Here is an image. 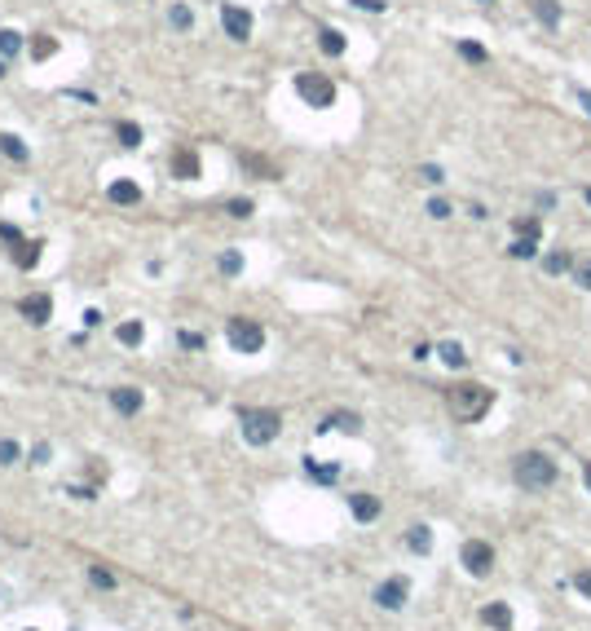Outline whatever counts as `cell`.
<instances>
[{
    "mask_svg": "<svg viewBox=\"0 0 591 631\" xmlns=\"http://www.w3.org/2000/svg\"><path fill=\"white\" fill-rule=\"evenodd\" d=\"M490 402H495V393L481 389V385H455V389H446V406H450V415H455L459 424L481 420V415L490 411Z\"/></svg>",
    "mask_w": 591,
    "mask_h": 631,
    "instance_id": "cell-1",
    "label": "cell"
},
{
    "mask_svg": "<svg viewBox=\"0 0 591 631\" xmlns=\"http://www.w3.org/2000/svg\"><path fill=\"white\" fill-rule=\"evenodd\" d=\"M512 477H516V486H525V490H547L552 481H556V463L543 451H525L512 463Z\"/></svg>",
    "mask_w": 591,
    "mask_h": 631,
    "instance_id": "cell-2",
    "label": "cell"
},
{
    "mask_svg": "<svg viewBox=\"0 0 591 631\" xmlns=\"http://www.w3.org/2000/svg\"><path fill=\"white\" fill-rule=\"evenodd\" d=\"M225 340L234 344V354H260L265 349V327H260L256 318H229L225 323Z\"/></svg>",
    "mask_w": 591,
    "mask_h": 631,
    "instance_id": "cell-3",
    "label": "cell"
},
{
    "mask_svg": "<svg viewBox=\"0 0 591 631\" xmlns=\"http://www.w3.org/2000/svg\"><path fill=\"white\" fill-rule=\"evenodd\" d=\"M283 428V415L278 411H243V437L252 446H269Z\"/></svg>",
    "mask_w": 591,
    "mask_h": 631,
    "instance_id": "cell-4",
    "label": "cell"
},
{
    "mask_svg": "<svg viewBox=\"0 0 591 631\" xmlns=\"http://www.w3.org/2000/svg\"><path fill=\"white\" fill-rule=\"evenodd\" d=\"M296 93L305 97V106H318V111L336 102V85L326 75H318V71H300L296 75Z\"/></svg>",
    "mask_w": 591,
    "mask_h": 631,
    "instance_id": "cell-5",
    "label": "cell"
},
{
    "mask_svg": "<svg viewBox=\"0 0 591 631\" xmlns=\"http://www.w3.org/2000/svg\"><path fill=\"white\" fill-rule=\"evenodd\" d=\"M459 556H464V570L468 574H490V570H495V547L481 543V539H468Z\"/></svg>",
    "mask_w": 591,
    "mask_h": 631,
    "instance_id": "cell-6",
    "label": "cell"
},
{
    "mask_svg": "<svg viewBox=\"0 0 591 631\" xmlns=\"http://www.w3.org/2000/svg\"><path fill=\"white\" fill-rule=\"evenodd\" d=\"M221 27H225V36L229 40H252V13L248 9H239V5H221Z\"/></svg>",
    "mask_w": 591,
    "mask_h": 631,
    "instance_id": "cell-7",
    "label": "cell"
},
{
    "mask_svg": "<svg viewBox=\"0 0 591 631\" xmlns=\"http://www.w3.org/2000/svg\"><path fill=\"white\" fill-rule=\"evenodd\" d=\"M18 313H23L27 323L44 327L49 318H53V301H49V292H31V296H23V301H18Z\"/></svg>",
    "mask_w": 591,
    "mask_h": 631,
    "instance_id": "cell-8",
    "label": "cell"
},
{
    "mask_svg": "<svg viewBox=\"0 0 591 631\" xmlns=\"http://www.w3.org/2000/svg\"><path fill=\"white\" fill-rule=\"evenodd\" d=\"M406 596H410V583H406V578H384V583L375 587V605H380V609H402Z\"/></svg>",
    "mask_w": 591,
    "mask_h": 631,
    "instance_id": "cell-9",
    "label": "cell"
},
{
    "mask_svg": "<svg viewBox=\"0 0 591 631\" xmlns=\"http://www.w3.org/2000/svg\"><path fill=\"white\" fill-rule=\"evenodd\" d=\"M199 173H203V163H199L194 151H186V146H182V151H172V177L177 181H194Z\"/></svg>",
    "mask_w": 591,
    "mask_h": 631,
    "instance_id": "cell-10",
    "label": "cell"
},
{
    "mask_svg": "<svg viewBox=\"0 0 591 631\" xmlns=\"http://www.w3.org/2000/svg\"><path fill=\"white\" fill-rule=\"evenodd\" d=\"M141 389H133V385H120V389H110V406L120 411V415H137L141 411Z\"/></svg>",
    "mask_w": 591,
    "mask_h": 631,
    "instance_id": "cell-11",
    "label": "cell"
},
{
    "mask_svg": "<svg viewBox=\"0 0 591 631\" xmlns=\"http://www.w3.org/2000/svg\"><path fill=\"white\" fill-rule=\"evenodd\" d=\"M110 204H124V208H133V204H141V186L137 181H128V177H120V181H110Z\"/></svg>",
    "mask_w": 591,
    "mask_h": 631,
    "instance_id": "cell-12",
    "label": "cell"
},
{
    "mask_svg": "<svg viewBox=\"0 0 591 631\" xmlns=\"http://www.w3.org/2000/svg\"><path fill=\"white\" fill-rule=\"evenodd\" d=\"M40 247H44V243L23 239L18 247H9V256H13V265H18V270H36V265H40Z\"/></svg>",
    "mask_w": 591,
    "mask_h": 631,
    "instance_id": "cell-13",
    "label": "cell"
},
{
    "mask_svg": "<svg viewBox=\"0 0 591 631\" xmlns=\"http://www.w3.org/2000/svg\"><path fill=\"white\" fill-rule=\"evenodd\" d=\"M349 508H353L357 521H375V517H380V499H375V494H362V490L349 494Z\"/></svg>",
    "mask_w": 591,
    "mask_h": 631,
    "instance_id": "cell-14",
    "label": "cell"
},
{
    "mask_svg": "<svg viewBox=\"0 0 591 631\" xmlns=\"http://www.w3.org/2000/svg\"><path fill=\"white\" fill-rule=\"evenodd\" d=\"M481 623L499 627V631H512V609H507L503 601H495V605H485V609H481Z\"/></svg>",
    "mask_w": 591,
    "mask_h": 631,
    "instance_id": "cell-15",
    "label": "cell"
},
{
    "mask_svg": "<svg viewBox=\"0 0 591 631\" xmlns=\"http://www.w3.org/2000/svg\"><path fill=\"white\" fill-rule=\"evenodd\" d=\"M406 543H410V552H419V556H428V552H433V530H428V525H410V535H406Z\"/></svg>",
    "mask_w": 591,
    "mask_h": 631,
    "instance_id": "cell-16",
    "label": "cell"
},
{
    "mask_svg": "<svg viewBox=\"0 0 591 631\" xmlns=\"http://www.w3.org/2000/svg\"><path fill=\"white\" fill-rule=\"evenodd\" d=\"M530 9H534V18L543 23V27L561 23V5H556V0H530Z\"/></svg>",
    "mask_w": 591,
    "mask_h": 631,
    "instance_id": "cell-17",
    "label": "cell"
},
{
    "mask_svg": "<svg viewBox=\"0 0 591 631\" xmlns=\"http://www.w3.org/2000/svg\"><path fill=\"white\" fill-rule=\"evenodd\" d=\"M322 428H344V433H357V428H362V420H357L353 411H331L322 420Z\"/></svg>",
    "mask_w": 591,
    "mask_h": 631,
    "instance_id": "cell-18",
    "label": "cell"
},
{
    "mask_svg": "<svg viewBox=\"0 0 591 631\" xmlns=\"http://www.w3.org/2000/svg\"><path fill=\"white\" fill-rule=\"evenodd\" d=\"M0 155H9L13 163H27V146H23V137H13V132H0Z\"/></svg>",
    "mask_w": 591,
    "mask_h": 631,
    "instance_id": "cell-19",
    "label": "cell"
},
{
    "mask_svg": "<svg viewBox=\"0 0 591 631\" xmlns=\"http://www.w3.org/2000/svg\"><path fill=\"white\" fill-rule=\"evenodd\" d=\"M115 137H120V146H128V151H137V146H141V124H133V120H120V124H115Z\"/></svg>",
    "mask_w": 591,
    "mask_h": 631,
    "instance_id": "cell-20",
    "label": "cell"
},
{
    "mask_svg": "<svg viewBox=\"0 0 591 631\" xmlns=\"http://www.w3.org/2000/svg\"><path fill=\"white\" fill-rule=\"evenodd\" d=\"M318 44H322V54H331V58L344 54V36H340L336 27H322V31H318Z\"/></svg>",
    "mask_w": 591,
    "mask_h": 631,
    "instance_id": "cell-21",
    "label": "cell"
},
{
    "mask_svg": "<svg viewBox=\"0 0 591 631\" xmlns=\"http://www.w3.org/2000/svg\"><path fill=\"white\" fill-rule=\"evenodd\" d=\"M239 159H243V168H248V173H256V177H269V181H278V168H274L269 159H260V155H239Z\"/></svg>",
    "mask_w": 591,
    "mask_h": 631,
    "instance_id": "cell-22",
    "label": "cell"
},
{
    "mask_svg": "<svg viewBox=\"0 0 591 631\" xmlns=\"http://www.w3.org/2000/svg\"><path fill=\"white\" fill-rule=\"evenodd\" d=\"M23 54V31H0V58H18Z\"/></svg>",
    "mask_w": 591,
    "mask_h": 631,
    "instance_id": "cell-23",
    "label": "cell"
},
{
    "mask_svg": "<svg viewBox=\"0 0 591 631\" xmlns=\"http://www.w3.org/2000/svg\"><path fill=\"white\" fill-rule=\"evenodd\" d=\"M53 54H58V40L53 36H36V40H31V58H36V62H49Z\"/></svg>",
    "mask_w": 591,
    "mask_h": 631,
    "instance_id": "cell-24",
    "label": "cell"
},
{
    "mask_svg": "<svg viewBox=\"0 0 591 631\" xmlns=\"http://www.w3.org/2000/svg\"><path fill=\"white\" fill-rule=\"evenodd\" d=\"M168 23H172L177 31L194 27V9H190V5H172V9H168Z\"/></svg>",
    "mask_w": 591,
    "mask_h": 631,
    "instance_id": "cell-25",
    "label": "cell"
},
{
    "mask_svg": "<svg viewBox=\"0 0 591 631\" xmlns=\"http://www.w3.org/2000/svg\"><path fill=\"white\" fill-rule=\"evenodd\" d=\"M120 340H124L128 349H137V344L146 340V327H141V323H124V327H120Z\"/></svg>",
    "mask_w": 591,
    "mask_h": 631,
    "instance_id": "cell-26",
    "label": "cell"
},
{
    "mask_svg": "<svg viewBox=\"0 0 591 631\" xmlns=\"http://www.w3.org/2000/svg\"><path fill=\"white\" fill-rule=\"evenodd\" d=\"M441 362H446V367H468V354L459 344H441Z\"/></svg>",
    "mask_w": 591,
    "mask_h": 631,
    "instance_id": "cell-27",
    "label": "cell"
},
{
    "mask_svg": "<svg viewBox=\"0 0 591 631\" xmlns=\"http://www.w3.org/2000/svg\"><path fill=\"white\" fill-rule=\"evenodd\" d=\"M538 252V239H530V235H516V243H512V256H521V261H530Z\"/></svg>",
    "mask_w": 591,
    "mask_h": 631,
    "instance_id": "cell-28",
    "label": "cell"
},
{
    "mask_svg": "<svg viewBox=\"0 0 591 631\" xmlns=\"http://www.w3.org/2000/svg\"><path fill=\"white\" fill-rule=\"evenodd\" d=\"M23 459V446L13 437H0V463H18Z\"/></svg>",
    "mask_w": 591,
    "mask_h": 631,
    "instance_id": "cell-29",
    "label": "cell"
},
{
    "mask_svg": "<svg viewBox=\"0 0 591 631\" xmlns=\"http://www.w3.org/2000/svg\"><path fill=\"white\" fill-rule=\"evenodd\" d=\"M305 468L314 473L318 481H336V477H340V468H336V463H331V468H326V463H318V459H305Z\"/></svg>",
    "mask_w": 591,
    "mask_h": 631,
    "instance_id": "cell-30",
    "label": "cell"
},
{
    "mask_svg": "<svg viewBox=\"0 0 591 631\" xmlns=\"http://www.w3.org/2000/svg\"><path fill=\"white\" fill-rule=\"evenodd\" d=\"M543 270H547V274H565V270H569V252H552V256H543Z\"/></svg>",
    "mask_w": 591,
    "mask_h": 631,
    "instance_id": "cell-31",
    "label": "cell"
},
{
    "mask_svg": "<svg viewBox=\"0 0 591 631\" xmlns=\"http://www.w3.org/2000/svg\"><path fill=\"white\" fill-rule=\"evenodd\" d=\"M459 54H464L468 62H477V66H481V62L490 58V54H485V49H481V44H472V40H459Z\"/></svg>",
    "mask_w": 591,
    "mask_h": 631,
    "instance_id": "cell-32",
    "label": "cell"
},
{
    "mask_svg": "<svg viewBox=\"0 0 591 631\" xmlns=\"http://www.w3.org/2000/svg\"><path fill=\"white\" fill-rule=\"evenodd\" d=\"M89 583H93V587H115V574H110L106 566H93V570H89Z\"/></svg>",
    "mask_w": 591,
    "mask_h": 631,
    "instance_id": "cell-33",
    "label": "cell"
},
{
    "mask_svg": "<svg viewBox=\"0 0 591 631\" xmlns=\"http://www.w3.org/2000/svg\"><path fill=\"white\" fill-rule=\"evenodd\" d=\"M225 212H229V217H252V199H229V204H225Z\"/></svg>",
    "mask_w": 591,
    "mask_h": 631,
    "instance_id": "cell-34",
    "label": "cell"
},
{
    "mask_svg": "<svg viewBox=\"0 0 591 631\" xmlns=\"http://www.w3.org/2000/svg\"><path fill=\"white\" fill-rule=\"evenodd\" d=\"M177 344H182V349H194V354H199V349H203V336H199V331H177Z\"/></svg>",
    "mask_w": 591,
    "mask_h": 631,
    "instance_id": "cell-35",
    "label": "cell"
},
{
    "mask_svg": "<svg viewBox=\"0 0 591 631\" xmlns=\"http://www.w3.org/2000/svg\"><path fill=\"white\" fill-rule=\"evenodd\" d=\"M0 239H5L9 247H18V243H23V230L13 225V221H0Z\"/></svg>",
    "mask_w": 591,
    "mask_h": 631,
    "instance_id": "cell-36",
    "label": "cell"
},
{
    "mask_svg": "<svg viewBox=\"0 0 591 631\" xmlns=\"http://www.w3.org/2000/svg\"><path fill=\"white\" fill-rule=\"evenodd\" d=\"M239 270H243V256H239V252H225V256H221V274H229V278H234Z\"/></svg>",
    "mask_w": 591,
    "mask_h": 631,
    "instance_id": "cell-37",
    "label": "cell"
},
{
    "mask_svg": "<svg viewBox=\"0 0 591 631\" xmlns=\"http://www.w3.org/2000/svg\"><path fill=\"white\" fill-rule=\"evenodd\" d=\"M419 181H428V186H441V168H437V163H424V168H419Z\"/></svg>",
    "mask_w": 591,
    "mask_h": 631,
    "instance_id": "cell-38",
    "label": "cell"
},
{
    "mask_svg": "<svg viewBox=\"0 0 591 631\" xmlns=\"http://www.w3.org/2000/svg\"><path fill=\"white\" fill-rule=\"evenodd\" d=\"M428 217H450V204H446V199H433V204H428Z\"/></svg>",
    "mask_w": 591,
    "mask_h": 631,
    "instance_id": "cell-39",
    "label": "cell"
},
{
    "mask_svg": "<svg viewBox=\"0 0 591 631\" xmlns=\"http://www.w3.org/2000/svg\"><path fill=\"white\" fill-rule=\"evenodd\" d=\"M516 235H530V239H538V221H534V217H525V221H516Z\"/></svg>",
    "mask_w": 591,
    "mask_h": 631,
    "instance_id": "cell-40",
    "label": "cell"
},
{
    "mask_svg": "<svg viewBox=\"0 0 591 631\" xmlns=\"http://www.w3.org/2000/svg\"><path fill=\"white\" fill-rule=\"evenodd\" d=\"M573 587H578L583 596H591V570H583V574H573Z\"/></svg>",
    "mask_w": 591,
    "mask_h": 631,
    "instance_id": "cell-41",
    "label": "cell"
},
{
    "mask_svg": "<svg viewBox=\"0 0 591 631\" xmlns=\"http://www.w3.org/2000/svg\"><path fill=\"white\" fill-rule=\"evenodd\" d=\"M573 278H578V287H591V261H583V265H578V274H573Z\"/></svg>",
    "mask_w": 591,
    "mask_h": 631,
    "instance_id": "cell-42",
    "label": "cell"
},
{
    "mask_svg": "<svg viewBox=\"0 0 591 631\" xmlns=\"http://www.w3.org/2000/svg\"><path fill=\"white\" fill-rule=\"evenodd\" d=\"M353 5H357V9H371V13H380V9H384V0H353Z\"/></svg>",
    "mask_w": 591,
    "mask_h": 631,
    "instance_id": "cell-43",
    "label": "cell"
},
{
    "mask_svg": "<svg viewBox=\"0 0 591 631\" xmlns=\"http://www.w3.org/2000/svg\"><path fill=\"white\" fill-rule=\"evenodd\" d=\"M31 463H49V446H36V451H31Z\"/></svg>",
    "mask_w": 591,
    "mask_h": 631,
    "instance_id": "cell-44",
    "label": "cell"
},
{
    "mask_svg": "<svg viewBox=\"0 0 591 631\" xmlns=\"http://www.w3.org/2000/svg\"><path fill=\"white\" fill-rule=\"evenodd\" d=\"M578 106H583V111L591 115V93H587V89H578Z\"/></svg>",
    "mask_w": 591,
    "mask_h": 631,
    "instance_id": "cell-45",
    "label": "cell"
},
{
    "mask_svg": "<svg viewBox=\"0 0 591 631\" xmlns=\"http://www.w3.org/2000/svg\"><path fill=\"white\" fill-rule=\"evenodd\" d=\"M583 481H587V490H591V459L583 463Z\"/></svg>",
    "mask_w": 591,
    "mask_h": 631,
    "instance_id": "cell-46",
    "label": "cell"
},
{
    "mask_svg": "<svg viewBox=\"0 0 591 631\" xmlns=\"http://www.w3.org/2000/svg\"><path fill=\"white\" fill-rule=\"evenodd\" d=\"M0 75H5V62H0Z\"/></svg>",
    "mask_w": 591,
    "mask_h": 631,
    "instance_id": "cell-47",
    "label": "cell"
},
{
    "mask_svg": "<svg viewBox=\"0 0 591 631\" xmlns=\"http://www.w3.org/2000/svg\"><path fill=\"white\" fill-rule=\"evenodd\" d=\"M587 204H591V190H587Z\"/></svg>",
    "mask_w": 591,
    "mask_h": 631,
    "instance_id": "cell-48",
    "label": "cell"
}]
</instances>
